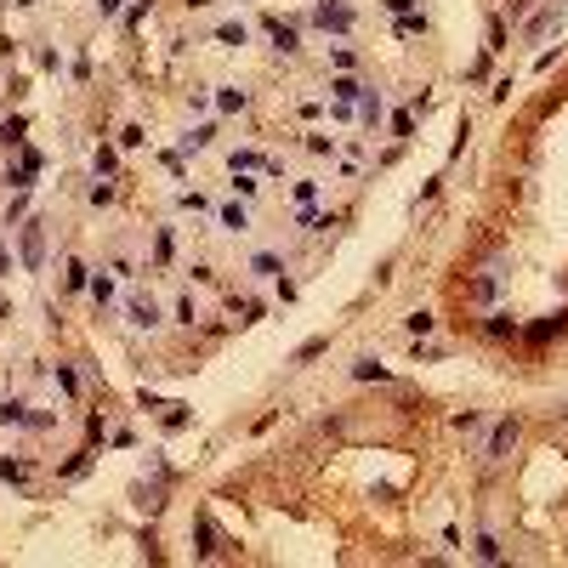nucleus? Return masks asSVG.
Masks as SVG:
<instances>
[{
    "instance_id": "nucleus-1",
    "label": "nucleus",
    "mask_w": 568,
    "mask_h": 568,
    "mask_svg": "<svg viewBox=\"0 0 568 568\" xmlns=\"http://www.w3.org/2000/svg\"><path fill=\"white\" fill-rule=\"evenodd\" d=\"M40 261H46V239H40V222H34V228H23V268L34 273Z\"/></svg>"
},
{
    "instance_id": "nucleus-2",
    "label": "nucleus",
    "mask_w": 568,
    "mask_h": 568,
    "mask_svg": "<svg viewBox=\"0 0 568 568\" xmlns=\"http://www.w3.org/2000/svg\"><path fill=\"white\" fill-rule=\"evenodd\" d=\"M562 330H568V307H562V313H551V319H540V324L529 330V341H551V335H562Z\"/></svg>"
},
{
    "instance_id": "nucleus-3",
    "label": "nucleus",
    "mask_w": 568,
    "mask_h": 568,
    "mask_svg": "<svg viewBox=\"0 0 568 568\" xmlns=\"http://www.w3.org/2000/svg\"><path fill=\"white\" fill-rule=\"evenodd\" d=\"M319 29H353V12H347V6H319Z\"/></svg>"
},
{
    "instance_id": "nucleus-4",
    "label": "nucleus",
    "mask_w": 568,
    "mask_h": 568,
    "mask_svg": "<svg viewBox=\"0 0 568 568\" xmlns=\"http://www.w3.org/2000/svg\"><path fill=\"white\" fill-rule=\"evenodd\" d=\"M511 444H517V421H500V426H495V438H489V455H506Z\"/></svg>"
},
{
    "instance_id": "nucleus-5",
    "label": "nucleus",
    "mask_w": 568,
    "mask_h": 568,
    "mask_svg": "<svg viewBox=\"0 0 568 568\" xmlns=\"http://www.w3.org/2000/svg\"><path fill=\"white\" fill-rule=\"evenodd\" d=\"M268 34H273L279 52H296V29H290V23H268Z\"/></svg>"
},
{
    "instance_id": "nucleus-6",
    "label": "nucleus",
    "mask_w": 568,
    "mask_h": 568,
    "mask_svg": "<svg viewBox=\"0 0 568 568\" xmlns=\"http://www.w3.org/2000/svg\"><path fill=\"white\" fill-rule=\"evenodd\" d=\"M495 290H500V279H495V273H483V279H472V301H495Z\"/></svg>"
},
{
    "instance_id": "nucleus-7",
    "label": "nucleus",
    "mask_w": 568,
    "mask_h": 568,
    "mask_svg": "<svg viewBox=\"0 0 568 568\" xmlns=\"http://www.w3.org/2000/svg\"><path fill=\"white\" fill-rule=\"evenodd\" d=\"M131 324H143V330H154V324H159V313H154V301H137V307H131Z\"/></svg>"
},
{
    "instance_id": "nucleus-8",
    "label": "nucleus",
    "mask_w": 568,
    "mask_h": 568,
    "mask_svg": "<svg viewBox=\"0 0 568 568\" xmlns=\"http://www.w3.org/2000/svg\"><path fill=\"white\" fill-rule=\"evenodd\" d=\"M489 335H495V341H506V335H517V319H506V313H495V319H489Z\"/></svg>"
},
{
    "instance_id": "nucleus-9",
    "label": "nucleus",
    "mask_w": 568,
    "mask_h": 568,
    "mask_svg": "<svg viewBox=\"0 0 568 568\" xmlns=\"http://www.w3.org/2000/svg\"><path fill=\"white\" fill-rule=\"evenodd\" d=\"M353 375H358V381H386V370H381L375 358H358V364H353Z\"/></svg>"
},
{
    "instance_id": "nucleus-10",
    "label": "nucleus",
    "mask_w": 568,
    "mask_h": 568,
    "mask_svg": "<svg viewBox=\"0 0 568 568\" xmlns=\"http://www.w3.org/2000/svg\"><path fill=\"white\" fill-rule=\"evenodd\" d=\"M216 40H222V46H245V23H222Z\"/></svg>"
},
{
    "instance_id": "nucleus-11",
    "label": "nucleus",
    "mask_w": 568,
    "mask_h": 568,
    "mask_svg": "<svg viewBox=\"0 0 568 568\" xmlns=\"http://www.w3.org/2000/svg\"><path fill=\"white\" fill-rule=\"evenodd\" d=\"M330 92H335V103H358V97H364V92H358V85H353V80H335V85H330Z\"/></svg>"
},
{
    "instance_id": "nucleus-12",
    "label": "nucleus",
    "mask_w": 568,
    "mask_h": 568,
    "mask_svg": "<svg viewBox=\"0 0 568 568\" xmlns=\"http://www.w3.org/2000/svg\"><path fill=\"white\" fill-rule=\"evenodd\" d=\"M404 324H409V335H426V330H432V324H438V319H432V313H426V307H421V313H409V319H404Z\"/></svg>"
},
{
    "instance_id": "nucleus-13",
    "label": "nucleus",
    "mask_w": 568,
    "mask_h": 568,
    "mask_svg": "<svg viewBox=\"0 0 568 568\" xmlns=\"http://www.w3.org/2000/svg\"><path fill=\"white\" fill-rule=\"evenodd\" d=\"M324 347H330L324 335H313V341H301V353H296V364H307V358H319V353H324Z\"/></svg>"
},
{
    "instance_id": "nucleus-14",
    "label": "nucleus",
    "mask_w": 568,
    "mask_h": 568,
    "mask_svg": "<svg viewBox=\"0 0 568 568\" xmlns=\"http://www.w3.org/2000/svg\"><path fill=\"white\" fill-rule=\"evenodd\" d=\"M0 477H6V483H23L29 466H23V460H0Z\"/></svg>"
},
{
    "instance_id": "nucleus-15",
    "label": "nucleus",
    "mask_w": 568,
    "mask_h": 568,
    "mask_svg": "<svg viewBox=\"0 0 568 568\" xmlns=\"http://www.w3.org/2000/svg\"><path fill=\"white\" fill-rule=\"evenodd\" d=\"M210 137H216V131H210V125H199V131H194V137H182V154H194V148H205Z\"/></svg>"
},
{
    "instance_id": "nucleus-16",
    "label": "nucleus",
    "mask_w": 568,
    "mask_h": 568,
    "mask_svg": "<svg viewBox=\"0 0 568 568\" xmlns=\"http://www.w3.org/2000/svg\"><path fill=\"white\" fill-rule=\"evenodd\" d=\"M477 557H483V562H500V540L483 534V540H477Z\"/></svg>"
},
{
    "instance_id": "nucleus-17",
    "label": "nucleus",
    "mask_w": 568,
    "mask_h": 568,
    "mask_svg": "<svg viewBox=\"0 0 568 568\" xmlns=\"http://www.w3.org/2000/svg\"><path fill=\"white\" fill-rule=\"evenodd\" d=\"M551 29H557V12H540V17L529 23V34H534V40H540V34H551Z\"/></svg>"
},
{
    "instance_id": "nucleus-18",
    "label": "nucleus",
    "mask_w": 568,
    "mask_h": 568,
    "mask_svg": "<svg viewBox=\"0 0 568 568\" xmlns=\"http://www.w3.org/2000/svg\"><path fill=\"white\" fill-rule=\"evenodd\" d=\"M0 137H6V148H17V143H23V119L12 114V119H6V131H0Z\"/></svg>"
},
{
    "instance_id": "nucleus-19",
    "label": "nucleus",
    "mask_w": 568,
    "mask_h": 568,
    "mask_svg": "<svg viewBox=\"0 0 568 568\" xmlns=\"http://www.w3.org/2000/svg\"><path fill=\"white\" fill-rule=\"evenodd\" d=\"M364 119H370V125L381 119V97H375V92H364Z\"/></svg>"
},
{
    "instance_id": "nucleus-20",
    "label": "nucleus",
    "mask_w": 568,
    "mask_h": 568,
    "mask_svg": "<svg viewBox=\"0 0 568 568\" xmlns=\"http://www.w3.org/2000/svg\"><path fill=\"white\" fill-rule=\"evenodd\" d=\"M97 6H103V12H119V0H97Z\"/></svg>"
},
{
    "instance_id": "nucleus-21",
    "label": "nucleus",
    "mask_w": 568,
    "mask_h": 568,
    "mask_svg": "<svg viewBox=\"0 0 568 568\" xmlns=\"http://www.w3.org/2000/svg\"><path fill=\"white\" fill-rule=\"evenodd\" d=\"M6 268H12V261H6V250H0V273H6Z\"/></svg>"
}]
</instances>
